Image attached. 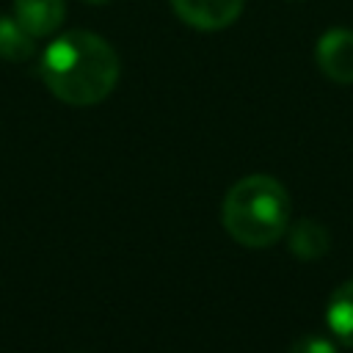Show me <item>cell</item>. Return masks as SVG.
I'll use <instances>...</instances> for the list:
<instances>
[{
	"instance_id": "1",
	"label": "cell",
	"mask_w": 353,
	"mask_h": 353,
	"mask_svg": "<svg viewBox=\"0 0 353 353\" xmlns=\"http://www.w3.org/2000/svg\"><path fill=\"white\" fill-rule=\"evenodd\" d=\"M116 50L91 30L61 33L41 55V80L66 105L88 108L102 102L119 83Z\"/></svg>"
},
{
	"instance_id": "2",
	"label": "cell",
	"mask_w": 353,
	"mask_h": 353,
	"mask_svg": "<svg viewBox=\"0 0 353 353\" xmlns=\"http://www.w3.org/2000/svg\"><path fill=\"white\" fill-rule=\"evenodd\" d=\"M221 221L234 243L245 248H268L287 234L290 193L270 174H248L223 196Z\"/></svg>"
},
{
	"instance_id": "3",
	"label": "cell",
	"mask_w": 353,
	"mask_h": 353,
	"mask_svg": "<svg viewBox=\"0 0 353 353\" xmlns=\"http://www.w3.org/2000/svg\"><path fill=\"white\" fill-rule=\"evenodd\" d=\"M314 61L328 80L350 85L353 83V30L328 28L314 44Z\"/></svg>"
},
{
	"instance_id": "4",
	"label": "cell",
	"mask_w": 353,
	"mask_h": 353,
	"mask_svg": "<svg viewBox=\"0 0 353 353\" xmlns=\"http://www.w3.org/2000/svg\"><path fill=\"white\" fill-rule=\"evenodd\" d=\"M245 0H171V8L174 14L196 28V30H221V28H229L240 11H243Z\"/></svg>"
},
{
	"instance_id": "5",
	"label": "cell",
	"mask_w": 353,
	"mask_h": 353,
	"mask_svg": "<svg viewBox=\"0 0 353 353\" xmlns=\"http://www.w3.org/2000/svg\"><path fill=\"white\" fill-rule=\"evenodd\" d=\"M14 17L33 39H44L61 28L66 0H14Z\"/></svg>"
},
{
	"instance_id": "6",
	"label": "cell",
	"mask_w": 353,
	"mask_h": 353,
	"mask_svg": "<svg viewBox=\"0 0 353 353\" xmlns=\"http://www.w3.org/2000/svg\"><path fill=\"white\" fill-rule=\"evenodd\" d=\"M287 245L298 259H320L331 248V234L320 221L301 218L287 226Z\"/></svg>"
},
{
	"instance_id": "7",
	"label": "cell",
	"mask_w": 353,
	"mask_h": 353,
	"mask_svg": "<svg viewBox=\"0 0 353 353\" xmlns=\"http://www.w3.org/2000/svg\"><path fill=\"white\" fill-rule=\"evenodd\" d=\"M325 323L342 345L353 347V279L331 292L325 306Z\"/></svg>"
},
{
	"instance_id": "8",
	"label": "cell",
	"mask_w": 353,
	"mask_h": 353,
	"mask_svg": "<svg viewBox=\"0 0 353 353\" xmlns=\"http://www.w3.org/2000/svg\"><path fill=\"white\" fill-rule=\"evenodd\" d=\"M36 55V39L17 22V17H0V58L22 63Z\"/></svg>"
},
{
	"instance_id": "9",
	"label": "cell",
	"mask_w": 353,
	"mask_h": 353,
	"mask_svg": "<svg viewBox=\"0 0 353 353\" xmlns=\"http://www.w3.org/2000/svg\"><path fill=\"white\" fill-rule=\"evenodd\" d=\"M287 353H336V347L331 339H325L320 334H303L287 347Z\"/></svg>"
},
{
	"instance_id": "10",
	"label": "cell",
	"mask_w": 353,
	"mask_h": 353,
	"mask_svg": "<svg viewBox=\"0 0 353 353\" xmlns=\"http://www.w3.org/2000/svg\"><path fill=\"white\" fill-rule=\"evenodd\" d=\"M83 3H91V6H105V3H110V0H83Z\"/></svg>"
}]
</instances>
